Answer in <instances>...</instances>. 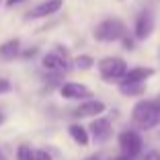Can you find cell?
I'll list each match as a JSON object with an SVG mask.
<instances>
[{
    "label": "cell",
    "instance_id": "17",
    "mask_svg": "<svg viewBox=\"0 0 160 160\" xmlns=\"http://www.w3.org/2000/svg\"><path fill=\"white\" fill-rule=\"evenodd\" d=\"M140 160H160V152L158 150H148Z\"/></svg>",
    "mask_w": 160,
    "mask_h": 160
},
{
    "label": "cell",
    "instance_id": "1",
    "mask_svg": "<svg viewBox=\"0 0 160 160\" xmlns=\"http://www.w3.org/2000/svg\"><path fill=\"white\" fill-rule=\"evenodd\" d=\"M132 119L142 129H152L160 123V99H146L133 107Z\"/></svg>",
    "mask_w": 160,
    "mask_h": 160
},
{
    "label": "cell",
    "instance_id": "21",
    "mask_svg": "<svg viewBox=\"0 0 160 160\" xmlns=\"http://www.w3.org/2000/svg\"><path fill=\"white\" fill-rule=\"evenodd\" d=\"M25 0H6V6H14V4H21Z\"/></svg>",
    "mask_w": 160,
    "mask_h": 160
},
{
    "label": "cell",
    "instance_id": "22",
    "mask_svg": "<svg viewBox=\"0 0 160 160\" xmlns=\"http://www.w3.org/2000/svg\"><path fill=\"white\" fill-rule=\"evenodd\" d=\"M113 160H132V158H127V156H123V154H121V156H115Z\"/></svg>",
    "mask_w": 160,
    "mask_h": 160
},
{
    "label": "cell",
    "instance_id": "14",
    "mask_svg": "<svg viewBox=\"0 0 160 160\" xmlns=\"http://www.w3.org/2000/svg\"><path fill=\"white\" fill-rule=\"evenodd\" d=\"M123 97H138L144 92V82H129V84H119Z\"/></svg>",
    "mask_w": 160,
    "mask_h": 160
},
{
    "label": "cell",
    "instance_id": "20",
    "mask_svg": "<svg viewBox=\"0 0 160 160\" xmlns=\"http://www.w3.org/2000/svg\"><path fill=\"white\" fill-rule=\"evenodd\" d=\"M121 41H123V47H125V49H133V41H132L129 37H127V35L121 39Z\"/></svg>",
    "mask_w": 160,
    "mask_h": 160
},
{
    "label": "cell",
    "instance_id": "8",
    "mask_svg": "<svg viewBox=\"0 0 160 160\" xmlns=\"http://www.w3.org/2000/svg\"><path fill=\"white\" fill-rule=\"evenodd\" d=\"M152 31H154V17H152L150 10H144V12H140V17H138L136 21V27H133V33H136V39H148L152 35Z\"/></svg>",
    "mask_w": 160,
    "mask_h": 160
},
{
    "label": "cell",
    "instance_id": "7",
    "mask_svg": "<svg viewBox=\"0 0 160 160\" xmlns=\"http://www.w3.org/2000/svg\"><path fill=\"white\" fill-rule=\"evenodd\" d=\"M62 6H64V0H45V2H41V4H37L35 8L29 10L27 19H45V17H52Z\"/></svg>",
    "mask_w": 160,
    "mask_h": 160
},
{
    "label": "cell",
    "instance_id": "3",
    "mask_svg": "<svg viewBox=\"0 0 160 160\" xmlns=\"http://www.w3.org/2000/svg\"><path fill=\"white\" fill-rule=\"evenodd\" d=\"M97 66H99L103 80H107V82H119L127 72V64L121 58H103Z\"/></svg>",
    "mask_w": 160,
    "mask_h": 160
},
{
    "label": "cell",
    "instance_id": "19",
    "mask_svg": "<svg viewBox=\"0 0 160 160\" xmlns=\"http://www.w3.org/2000/svg\"><path fill=\"white\" fill-rule=\"evenodd\" d=\"M8 90H10V82L6 78H0V94L8 92Z\"/></svg>",
    "mask_w": 160,
    "mask_h": 160
},
{
    "label": "cell",
    "instance_id": "6",
    "mask_svg": "<svg viewBox=\"0 0 160 160\" xmlns=\"http://www.w3.org/2000/svg\"><path fill=\"white\" fill-rule=\"evenodd\" d=\"M60 94L70 101H82V99H90L92 90L86 84H80V82H66V84L60 86Z\"/></svg>",
    "mask_w": 160,
    "mask_h": 160
},
{
    "label": "cell",
    "instance_id": "9",
    "mask_svg": "<svg viewBox=\"0 0 160 160\" xmlns=\"http://www.w3.org/2000/svg\"><path fill=\"white\" fill-rule=\"evenodd\" d=\"M90 133H92L94 142H99V144H103V142H107L109 138L113 136V127H111V121L109 119H94L92 123H90Z\"/></svg>",
    "mask_w": 160,
    "mask_h": 160
},
{
    "label": "cell",
    "instance_id": "5",
    "mask_svg": "<svg viewBox=\"0 0 160 160\" xmlns=\"http://www.w3.org/2000/svg\"><path fill=\"white\" fill-rule=\"evenodd\" d=\"M43 68L49 72H68L70 70V58H68V52L64 47H58L53 53H47L43 56Z\"/></svg>",
    "mask_w": 160,
    "mask_h": 160
},
{
    "label": "cell",
    "instance_id": "2",
    "mask_svg": "<svg viewBox=\"0 0 160 160\" xmlns=\"http://www.w3.org/2000/svg\"><path fill=\"white\" fill-rule=\"evenodd\" d=\"M127 35V27L121 19L117 17H111V19H105L97 25L94 29V39L101 43H113V41H119Z\"/></svg>",
    "mask_w": 160,
    "mask_h": 160
},
{
    "label": "cell",
    "instance_id": "4",
    "mask_svg": "<svg viewBox=\"0 0 160 160\" xmlns=\"http://www.w3.org/2000/svg\"><path fill=\"white\" fill-rule=\"evenodd\" d=\"M119 150H121L123 156H127V158H138L142 152V138L138 136L136 132H132V129H127V132H121L119 133Z\"/></svg>",
    "mask_w": 160,
    "mask_h": 160
},
{
    "label": "cell",
    "instance_id": "18",
    "mask_svg": "<svg viewBox=\"0 0 160 160\" xmlns=\"http://www.w3.org/2000/svg\"><path fill=\"white\" fill-rule=\"evenodd\" d=\"M35 160H52V156L45 150H35Z\"/></svg>",
    "mask_w": 160,
    "mask_h": 160
},
{
    "label": "cell",
    "instance_id": "24",
    "mask_svg": "<svg viewBox=\"0 0 160 160\" xmlns=\"http://www.w3.org/2000/svg\"><path fill=\"white\" fill-rule=\"evenodd\" d=\"M2 121H4V115L0 113V125H2Z\"/></svg>",
    "mask_w": 160,
    "mask_h": 160
},
{
    "label": "cell",
    "instance_id": "15",
    "mask_svg": "<svg viewBox=\"0 0 160 160\" xmlns=\"http://www.w3.org/2000/svg\"><path fill=\"white\" fill-rule=\"evenodd\" d=\"M17 160H35V150H31L27 144H21L17 150Z\"/></svg>",
    "mask_w": 160,
    "mask_h": 160
},
{
    "label": "cell",
    "instance_id": "12",
    "mask_svg": "<svg viewBox=\"0 0 160 160\" xmlns=\"http://www.w3.org/2000/svg\"><path fill=\"white\" fill-rule=\"evenodd\" d=\"M21 53V41L19 39H8L0 45V62H10Z\"/></svg>",
    "mask_w": 160,
    "mask_h": 160
},
{
    "label": "cell",
    "instance_id": "13",
    "mask_svg": "<svg viewBox=\"0 0 160 160\" xmlns=\"http://www.w3.org/2000/svg\"><path fill=\"white\" fill-rule=\"evenodd\" d=\"M68 133H70V138L76 142V144H78V146H88V142H90L88 132H86L80 123H72L70 129H68Z\"/></svg>",
    "mask_w": 160,
    "mask_h": 160
},
{
    "label": "cell",
    "instance_id": "11",
    "mask_svg": "<svg viewBox=\"0 0 160 160\" xmlns=\"http://www.w3.org/2000/svg\"><path fill=\"white\" fill-rule=\"evenodd\" d=\"M154 76V68H132L123 74L119 84H129V82H146L148 78Z\"/></svg>",
    "mask_w": 160,
    "mask_h": 160
},
{
    "label": "cell",
    "instance_id": "10",
    "mask_svg": "<svg viewBox=\"0 0 160 160\" xmlns=\"http://www.w3.org/2000/svg\"><path fill=\"white\" fill-rule=\"evenodd\" d=\"M105 103L103 101H86V103H80L78 109H74V117H97L105 111Z\"/></svg>",
    "mask_w": 160,
    "mask_h": 160
},
{
    "label": "cell",
    "instance_id": "16",
    "mask_svg": "<svg viewBox=\"0 0 160 160\" xmlns=\"http://www.w3.org/2000/svg\"><path fill=\"white\" fill-rule=\"evenodd\" d=\"M76 66H78L80 70H88V68L94 66V60L90 56H80L78 60H76Z\"/></svg>",
    "mask_w": 160,
    "mask_h": 160
},
{
    "label": "cell",
    "instance_id": "23",
    "mask_svg": "<svg viewBox=\"0 0 160 160\" xmlns=\"http://www.w3.org/2000/svg\"><path fill=\"white\" fill-rule=\"evenodd\" d=\"M86 160H101L99 156H90V158H86Z\"/></svg>",
    "mask_w": 160,
    "mask_h": 160
}]
</instances>
